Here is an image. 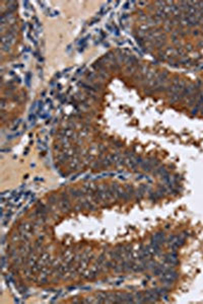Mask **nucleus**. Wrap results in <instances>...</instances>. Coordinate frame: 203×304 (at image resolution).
<instances>
[{
	"label": "nucleus",
	"mask_w": 203,
	"mask_h": 304,
	"mask_svg": "<svg viewBox=\"0 0 203 304\" xmlns=\"http://www.w3.org/2000/svg\"><path fill=\"white\" fill-rule=\"evenodd\" d=\"M111 141H112V146L114 147L115 149H120V148H122V147H123L122 142H121V141H119V140L112 139Z\"/></svg>",
	"instance_id": "obj_1"
}]
</instances>
